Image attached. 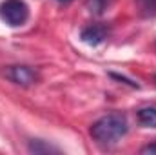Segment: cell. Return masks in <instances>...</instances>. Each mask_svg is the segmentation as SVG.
<instances>
[{"mask_svg": "<svg viewBox=\"0 0 156 155\" xmlns=\"http://www.w3.org/2000/svg\"><path fill=\"white\" fill-rule=\"evenodd\" d=\"M138 4V11L144 18H151L156 17V0H136Z\"/></svg>", "mask_w": 156, "mask_h": 155, "instance_id": "ba28073f", "label": "cell"}, {"mask_svg": "<svg viewBox=\"0 0 156 155\" xmlns=\"http://www.w3.org/2000/svg\"><path fill=\"white\" fill-rule=\"evenodd\" d=\"M129 122L123 113H109L91 126V137L100 144H111L127 135Z\"/></svg>", "mask_w": 156, "mask_h": 155, "instance_id": "6da1fadb", "label": "cell"}, {"mask_svg": "<svg viewBox=\"0 0 156 155\" xmlns=\"http://www.w3.org/2000/svg\"><path fill=\"white\" fill-rule=\"evenodd\" d=\"M0 18L11 28H18L27 22L29 7L24 0H4L0 4Z\"/></svg>", "mask_w": 156, "mask_h": 155, "instance_id": "7a4b0ae2", "label": "cell"}, {"mask_svg": "<svg viewBox=\"0 0 156 155\" xmlns=\"http://www.w3.org/2000/svg\"><path fill=\"white\" fill-rule=\"evenodd\" d=\"M111 2H113V0H85V7L89 9V13L100 17V15H104V13L109 9Z\"/></svg>", "mask_w": 156, "mask_h": 155, "instance_id": "8992f818", "label": "cell"}, {"mask_svg": "<svg viewBox=\"0 0 156 155\" xmlns=\"http://www.w3.org/2000/svg\"><path fill=\"white\" fill-rule=\"evenodd\" d=\"M56 2H60V4H69V2H73V0H56Z\"/></svg>", "mask_w": 156, "mask_h": 155, "instance_id": "30bf717a", "label": "cell"}, {"mask_svg": "<svg viewBox=\"0 0 156 155\" xmlns=\"http://www.w3.org/2000/svg\"><path fill=\"white\" fill-rule=\"evenodd\" d=\"M136 119L144 128H156V108H142Z\"/></svg>", "mask_w": 156, "mask_h": 155, "instance_id": "5b68a950", "label": "cell"}, {"mask_svg": "<svg viewBox=\"0 0 156 155\" xmlns=\"http://www.w3.org/2000/svg\"><path fill=\"white\" fill-rule=\"evenodd\" d=\"M4 77L9 78L13 84H18V86H33L40 80V75L37 70H33L31 66H24V64H15V66H7L4 71Z\"/></svg>", "mask_w": 156, "mask_h": 155, "instance_id": "3957f363", "label": "cell"}, {"mask_svg": "<svg viewBox=\"0 0 156 155\" xmlns=\"http://www.w3.org/2000/svg\"><path fill=\"white\" fill-rule=\"evenodd\" d=\"M27 148H29L31 153H58V152H60L56 146H51V144H47V142H44V141H40V139L31 141Z\"/></svg>", "mask_w": 156, "mask_h": 155, "instance_id": "52a82bcc", "label": "cell"}, {"mask_svg": "<svg viewBox=\"0 0 156 155\" xmlns=\"http://www.w3.org/2000/svg\"><path fill=\"white\" fill-rule=\"evenodd\" d=\"M142 153H153V155H156V142L144 146V148H142Z\"/></svg>", "mask_w": 156, "mask_h": 155, "instance_id": "9c48e42d", "label": "cell"}, {"mask_svg": "<svg viewBox=\"0 0 156 155\" xmlns=\"http://www.w3.org/2000/svg\"><path fill=\"white\" fill-rule=\"evenodd\" d=\"M107 37H109V28L104 24H91V26L83 28L80 33L82 42H85L89 46H100L107 40Z\"/></svg>", "mask_w": 156, "mask_h": 155, "instance_id": "277c9868", "label": "cell"}]
</instances>
